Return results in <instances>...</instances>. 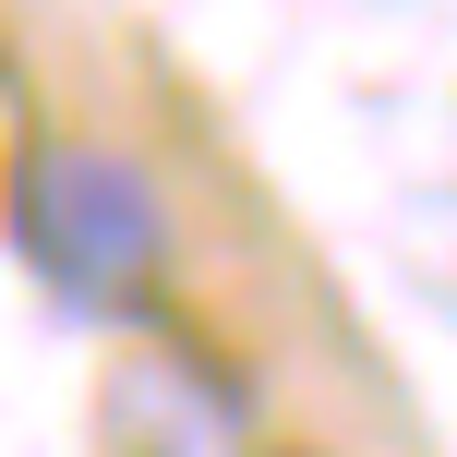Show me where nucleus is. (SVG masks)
<instances>
[{"label": "nucleus", "mask_w": 457, "mask_h": 457, "mask_svg": "<svg viewBox=\"0 0 457 457\" xmlns=\"http://www.w3.org/2000/svg\"><path fill=\"white\" fill-rule=\"evenodd\" d=\"M265 457H325V445H265Z\"/></svg>", "instance_id": "nucleus-2"}, {"label": "nucleus", "mask_w": 457, "mask_h": 457, "mask_svg": "<svg viewBox=\"0 0 457 457\" xmlns=\"http://www.w3.org/2000/svg\"><path fill=\"white\" fill-rule=\"evenodd\" d=\"M12 241L72 313H145L169 277V205L120 145L48 133L12 157Z\"/></svg>", "instance_id": "nucleus-1"}]
</instances>
